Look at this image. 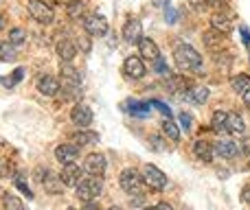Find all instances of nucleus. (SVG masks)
<instances>
[{
  "instance_id": "f257e3e1",
  "label": "nucleus",
  "mask_w": 250,
  "mask_h": 210,
  "mask_svg": "<svg viewBox=\"0 0 250 210\" xmlns=\"http://www.w3.org/2000/svg\"><path fill=\"white\" fill-rule=\"evenodd\" d=\"M173 57H176V64L180 70L200 73V68H202V57H200V53L195 51L193 46H189V44H178Z\"/></svg>"
},
{
  "instance_id": "f03ea898",
  "label": "nucleus",
  "mask_w": 250,
  "mask_h": 210,
  "mask_svg": "<svg viewBox=\"0 0 250 210\" xmlns=\"http://www.w3.org/2000/svg\"><path fill=\"white\" fill-rule=\"evenodd\" d=\"M75 189H77V197L82 199L83 204L95 202V199L101 195V191H104V180L97 177V175H88V177H83Z\"/></svg>"
},
{
  "instance_id": "7ed1b4c3",
  "label": "nucleus",
  "mask_w": 250,
  "mask_h": 210,
  "mask_svg": "<svg viewBox=\"0 0 250 210\" xmlns=\"http://www.w3.org/2000/svg\"><path fill=\"white\" fill-rule=\"evenodd\" d=\"M119 184L125 193L129 195H143L141 193V184H143V175H138L136 169H125V171L119 175Z\"/></svg>"
},
{
  "instance_id": "20e7f679",
  "label": "nucleus",
  "mask_w": 250,
  "mask_h": 210,
  "mask_svg": "<svg viewBox=\"0 0 250 210\" xmlns=\"http://www.w3.org/2000/svg\"><path fill=\"white\" fill-rule=\"evenodd\" d=\"M79 73L73 68V66H64L62 68V75H60V90H66L68 95H77L79 92Z\"/></svg>"
},
{
  "instance_id": "39448f33",
  "label": "nucleus",
  "mask_w": 250,
  "mask_h": 210,
  "mask_svg": "<svg viewBox=\"0 0 250 210\" xmlns=\"http://www.w3.org/2000/svg\"><path fill=\"white\" fill-rule=\"evenodd\" d=\"M83 29L88 35H105L108 33V20H105L101 13H90V16L83 18Z\"/></svg>"
},
{
  "instance_id": "423d86ee",
  "label": "nucleus",
  "mask_w": 250,
  "mask_h": 210,
  "mask_svg": "<svg viewBox=\"0 0 250 210\" xmlns=\"http://www.w3.org/2000/svg\"><path fill=\"white\" fill-rule=\"evenodd\" d=\"M143 182H145L147 186H151L154 191H160V189H165V184H167V175H165L158 167L147 164V167L143 169Z\"/></svg>"
},
{
  "instance_id": "0eeeda50",
  "label": "nucleus",
  "mask_w": 250,
  "mask_h": 210,
  "mask_svg": "<svg viewBox=\"0 0 250 210\" xmlns=\"http://www.w3.org/2000/svg\"><path fill=\"white\" fill-rule=\"evenodd\" d=\"M29 13H31V18H35L42 24H51L53 18H55L53 16V9L44 0H29Z\"/></svg>"
},
{
  "instance_id": "6e6552de",
  "label": "nucleus",
  "mask_w": 250,
  "mask_h": 210,
  "mask_svg": "<svg viewBox=\"0 0 250 210\" xmlns=\"http://www.w3.org/2000/svg\"><path fill=\"white\" fill-rule=\"evenodd\" d=\"M83 169L79 167L77 162H73V164H66L64 169H62V173H60V180H62V184L64 186H77L79 182L83 180Z\"/></svg>"
},
{
  "instance_id": "1a4fd4ad",
  "label": "nucleus",
  "mask_w": 250,
  "mask_h": 210,
  "mask_svg": "<svg viewBox=\"0 0 250 210\" xmlns=\"http://www.w3.org/2000/svg\"><path fill=\"white\" fill-rule=\"evenodd\" d=\"M123 39L127 44H138L143 39V24L136 18H129L123 26Z\"/></svg>"
},
{
  "instance_id": "9d476101",
  "label": "nucleus",
  "mask_w": 250,
  "mask_h": 210,
  "mask_svg": "<svg viewBox=\"0 0 250 210\" xmlns=\"http://www.w3.org/2000/svg\"><path fill=\"white\" fill-rule=\"evenodd\" d=\"M211 24H213V29L222 31V33H229L233 29V13L229 9H217L211 18Z\"/></svg>"
},
{
  "instance_id": "9b49d317",
  "label": "nucleus",
  "mask_w": 250,
  "mask_h": 210,
  "mask_svg": "<svg viewBox=\"0 0 250 210\" xmlns=\"http://www.w3.org/2000/svg\"><path fill=\"white\" fill-rule=\"evenodd\" d=\"M83 171H86L88 175L101 177L105 173V158L101 153H90L86 158V162H83Z\"/></svg>"
},
{
  "instance_id": "f8f14e48",
  "label": "nucleus",
  "mask_w": 250,
  "mask_h": 210,
  "mask_svg": "<svg viewBox=\"0 0 250 210\" xmlns=\"http://www.w3.org/2000/svg\"><path fill=\"white\" fill-rule=\"evenodd\" d=\"M145 64H143L141 57H127V59L123 61V73L127 75L129 79H141L143 75H145Z\"/></svg>"
},
{
  "instance_id": "ddd939ff",
  "label": "nucleus",
  "mask_w": 250,
  "mask_h": 210,
  "mask_svg": "<svg viewBox=\"0 0 250 210\" xmlns=\"http://www.w3.org/2000/svg\"><path fill=\"white\" fill-rule=\"evenodd\" d=\"M70 118H73V123L77 125V127H88V125L92 123V110L88 105L79 103L73 107V112H70Z\"/></svg>"
},
{
  "instance_id": "4468645a",
  "label": "nucleus",
  "mask_w": 250,
  "mask_h": 210,
  "mask_svg": "<svg viewBox=\"0 0 250 210\" xmlns=\"http://www.w3.org/2000/svg\"><path fill=\"white\" fill-rule=\"evenodd\" d=\"M55 158L60 160L62 164H73V162H77V158H79V147H75V145H60L55 149Z\"/></svg>"
},
{
  "instance_id": "2eb2a0df",
  "label": "nucleus",
  "mask_w": 250,
  "mask_h": 210,
  "mask_svg": "<svg viewBox=\"0 0 250 210\" xmlns=\"http://www.w3.org/2000/svg\"><path fill=\"white\" fill-rule=\"evenodd\" d=\"M138 53H141L145 59H149V61H154V59H158L160 57L158 46H156V42L154 39H149V38H143L141 42H138Z\"/></svg>"
},
{
  "instance_id": "dca6fc26",
  "label": "nucleus",
  "mask_w": 250,
  "mask_h": 210,
  "mask_svg": "<svg viewBox=\"0 0 250 210\" xmlns=\"http://www.w3.org/2000/svg\"><path fill=\"white\" fill-rule=\"evenodd\" d=\"M57 90H60V81H57L55 77L44 75V77L38 79V92H42V95H46V96H53Z\"/></svg>"
},
{
  "instance_id": "f3484780",
  "label": "nucleus",
  "mask_w": 250,
  "mask_h": 210,
  "mask_svg": "<svg viewBox=\"0 0 250 210\" xmlns=\"http://www.w3.org/2000/svg\"><path fill=\"white\" fill-rule=\"evenodd\" d=\"M75 55H77V46H75L70 39H62V42L57 44V57H60L62 61L70 64V61L75 59Z\"/></svg>"
},
{
  "instance_id": "a211bd4d",
  "label": "nucleus",
  "mask_w": 250,
  "mask_h": 210,
  "mask_svg": "<svg viewBox=\"0 0 250 210\" xmlns=\"http://www.w3.org/2000/svg\"><path fill=\"white\" fill-rule=\"evenodd\" d=\"M215 151L220 158H235V155L239 153V147L235 140H220L215 147Z\"/></svg>"
},
{
  "instance_id": "6ab92c4d",
  "label": "nucleus",
  "mask_w": 250,
  "mask_h": 210,
  "mask_svg": "<svg viewBox=\"0 0 250 210\" xmlns=\"http://www.w3.org/2000/svg\"><path fill=\"white\" fill-rule=\"evenodd\" d=\"M213 151L215 149H213L207 140H195L193 142V153L198 155L200 160H204V162H211L213 160Z\"/></svg>"
},
{
  "instance_id": "aec40b11",
  "label": "nucleus",
  "mask_w": 250,
  "mask_h": 210,
  "mask_svg": "<svg viewBox=\"0 0 250 210\" xmlns=\"http://www.w3.org/2000/svg\"><path fill=\"white\" fill-rule=\"evenodd\" d=\"M167 88L171 92H187V90H191L189 81H187L182 75H171V77H167Z\"/></svg>"
},
{
  "instance_id": "412c9836",
  "label": "nucleus",
  "mask_w": 250,
  "mask_h": 210,
  "mask_svg": "<svg viewBox=\"0 0 250 210\" xmlns=\"http://www.w3.org/2000/svg\"><path fill=\"white\" fill-rule=\"evenodd\" d=\"M40 182H42V186L46 189V193H51V195H57L60 193V175H53V173H48L46 171V175H42L40 177Z\"/></svg>"
},
{
  "instance_id": "4be33fe9",
  "label": "nucleus",
  "mask_w": 250,
  "mask_h": 210,
  "mask_svg": "<svg viewBox=\"0 0 250 210\" xmlns=\"http://www.w3.org/2000/svg\"><path fill=\"white\" fill-rule=\"evenodd\" d=\"M226 129H229L230 134H244L246 132V123H244V118L239 114H229V118H226Z\"/></svg>"
},
{
  "instance_id": "5701e85b",
  "label": "nucleus",
  "mask_w": 250,
  "mask_h": 210,
  "mask_svg": "<svg viewBox=\"0 0 250 210\" xmlns=\"http://www.w3.org/2000/svg\"><path fill=\"white\" fill-rule=\"evenodd\" d=\"M222 42H224V35H222V31L211 29V31H207V33H204V44H207L208 48H217Z\"/></svg>"
},
{
  "instance_id": "b1692460",
  "label": "nucleus",
  "mask_w": 250,
  "mask_h": 210,
  "mask_svg": "<svg viewBox=\"0 0 250 210\" xmlns=\"http://www.w3.org/2000/svg\"><path fill=\"white\" fill-rule=\"evenodd\" d=\"M230 88H233L235 92H239V95H244L250 88V77L248 75H237V77L230 79Z\"/></svg>"
},
{
  "instance_id": "393cba45",
  "label": "nucleus",
  "mask_w": 250,
  "mask_h": 210,
  "mask_svg": "<svg viewBox=\"0 0 250 210\" xmlns=\"http://www.w3.org/2000/svg\"><path fill=\"white\" fill-rule=\"evenodd\" d=\"M18 53H16V46L11 42H0V59L2 61H16Z\"/></svg>"
},
{
  "instance_id": "a878e982",
  "label": "nucleus",
  "mask_w": 250,
  "mask_h": 210,
  "mask_svg": "<svg viewBox=\"0 0 250 210\" xmlns=\"http://www.w3.org/2000/svg\"><path fill=\"white\" fill-rule=\"evenodd\" d=\"M66 11H68L70 18H82L83 11H86V4H83V0H68Z\"/></svg>"
},
{
  "instance_id": "bb28decb",
  "label": "nucleus",
  "mask_w": 250,
  "mask_h": 210,
  "mask_svg": "<svg viewBox=\"0 0 250 210\" xmlns=\"http://www.w3.org/2000/svg\"><path fill=\"white\" fill-rule=\"evenodd\" d=\"M187 99H191L193 103H204L208 99V90L207 88H191L187 90Z\"/></svg>"
},
{
  "instance_id": "cd10ccee",
  "label": "nucleus",
  "mask_w": 250,
  "mask_h": 210,
  "mask_svg": "<svg viewBox=\"0 0 250 210\" xmlns=\"http://www.w3.org/2000/svg\"><path fill=\"white\" fill-rule=\"evenodd\" d=\"M163 134L169 138V140H173V142H176L178 138H180V127H178L176 123H171V120L167 118V120H165V123H163Z\"/></svg>"
},
{
  "instance_id": "c85d7f7f",
  "label": "nucleus",
  "mask_w": 250,
  "mask_h": 210,
  "mask_svg": "<svg viewBox=\"0 0 250 210\" xmlns=\"http://www.w3.org/2000/svg\"><path fill=\"white\" fill-rule=\"evenodd\" d=\"M226 118H229V114H226V112H215V114H213V129H215V132H224L226 129Z\"/></svg>"
},
{
  "instance_id": "c756f323",
  "label": "nucleus",
  "mask_w": 250,
  "mask_h": 210,
  "mask_svg": "<svg viewBox=\"0 0 250 210\" xmlns=\"http://www.w3.org/2000/svg\"><path fill=\"white\" fill-rule=\"evenodd\" d=\"M75 140H77V145H90V142L99 140V134H95V132H79L77 136H75Z\"/></svg>"
},
{
  "instance_id": "7c9ffc66",
  "label": "nucleus",
  "mask_w": 250,
  "mask_h": 210,
  "mask_svg": "<svg viewBox=\"0 0 250 210\" xmlns=\"http://www.w3.org/2000/svg\"><path fill=\"white\" fill-rule=\"evenodd\" d=\"M127 110L136 116H145L149 112V103H141V101H129L127 103Z\"/></svg>"
},
{
  "instance_id": "2f4dec72",
  "label": "nucleus",
  "mask_w": 250,
  "mask_h": 210,
  "mask_svg": "<svg viewBox=\"0 0 250 210\" xmlns=\"http://www.w3.org/2000/svg\"><path fill=\"white\" fill-rule=\"evenodd\" d=\"M24 39H26L24 29H11L9 31V42L11 44H24Z\"/></svg>"
},
{
  "instance_id": "473e14b6",
  "label": "nucleus",
  "mask_w": 250,
  "mask_h": 210,
  "mask_svg": "<svg viewBox=\"0 0 250 210\" xmlns=\"http://www.w3.org/2000/svg\"><path fill=\"white\" fill-rule=\"evenodd\" d=\"M4 208L7 210H22V202L18 197H13V195H4Z\"/></svg>"
},
{
  "instance_id": "72a5a7b5",
  "label": "nucleus",
  "mask_w": 250,
  "mask_h": 210,
  "mask_svg": "<svg viewBox=\"0 0 250 210\" xmlns=\"http://www.w3.org/2000/svg\"><path fill=\"white\" fill-rule=\"evenodd\" d=\"M22 77H24V68H16V73H13V77H11V79H2V77H0V83H7V86H13V83H18Z\"/></svg>"
},
{
  "instance_id": "f704fd0d",
  "label": "nucleus",
  "mask_w": 250,
  "mask_h": 210,
  "mask_svg": "<svg viewBox=\"0 0 250 210\" xmlns=\"http://www.w3.org/2000/svg\"><path fill=\"white\" fill-rule=\"evenodd\" d=\"M154 73H158V75H167V73H169L167 61L163 59V55H160L158 59H154Z\"/></svg>"
},
{
  "instance_id": "c9c22d12",
  "label": "nucleus",
  "mask_w": 250,
  "mask_h": 210,
  "mask_svg": "<svg viewBox=\"0 0 250 210\" xmlns=\"http://www.w3.org/2000/svg\"><path fill=\"white\" fill-rule=\"evenodd\" d=\"M149 105H154L156 107V110H158V112H163V114L165 116H167V118H171V110H169V107H167V103H163V101H149Z\"/></svg>"
},
{
  "instance_id": "e433bc0d",
  "label": "nucleus",
  "mask_w": 250,
  "mask_h": 210,
  "mask_svg": "<svg viewBox=\"0 0 250 210\" xmlns=\"http://www.w3.org/2000/svg\"><path fill=\"white\" fill-rule=\"evenodd\" d=\"M180 123H182V129H191V123H193V116L182 112L180 114Z\"/></svg>"
},
{
  "instance_id": "4c0bfd02",
  "label": "nucleus",
  "mask_w": 250,
  "mask_h": 210,
  "mask_svg": "<svg viewBox=\"0 0 250 210\" xmlns=\"http://www.w3.org/2000/svg\"><path fill=\"white\" fill-rule=\"evenodd\" d=\"M16 186L22 191V193L26 195V197H33V193H31V191H29V186H26L24 182H22V177H16Z\"/></svg>"
},
{
  "instance_id": "58836bf2",
  "label": "nucleus",
  "mask_w": 250,
  "mask_h": 210,
  "mask_svg": "<svg viewBox=\"0 0 250 210\" xmlns=\"http://www.w3.org/2000/svg\"><path fill=\"white\" fill-rule=\"evenodd\" d=\"M149 147L156 151H163V142H160L158 136H149Z\"/></svg>"
},
{
  "instance_id": "ea45409f",
  "label": "nucleus",
  "mask_w": 250,
  "mask_h": 210,
  "mask_svg": "<svg viewBox=\"0 0 250 210\" xmlns=\"http://www.w3.org/2000/svg\"><path fill=\"white\" fill-rule=\"evenodd\" d=\"M165 16H167V22H169V24H173V22H176L178 20V11H173V9H165Z\"/></svg>"
},
{
  "instance_id": "a19ab883",
  "label": "nucleus",
  "mask_w": 250,
  "mask_h": 210,
  "mask_svg": "<svg viewBox=\"0 0 250 210\" xmlns=\"http://www.w3.org/2000/svg\"><path fill=\"white\" fill-rule=\"evenodd\" d=\"M189 4L195 9V11H200V9H204L208 2H207V0H189Z\"/></svg>"
},
{
  "instance_id": "79ce46f5",
  "label": "nucleus",
  "mask_w": 250,
  "mask_h": 210,
  "mask_svg": "<svg viewBox=\"0 0 250 210\" xmlns=\"http://www.w3.org/2000/svg\"><path fill=\"white\" fill-rule=\"evenodd\" d=\"M82 210H104V208H101L97 202H86V204H83V208H82Z\"/></svg>"
},
{
  "instance_id": "37998d69",
  "label": "nucleus",
  "mask_w": 250,
  "mask_h": 210,
  "mask_svg": "<svg viewBox=\"0 0 250 210\" xmlns=\"http://www.w3.org/2000/svg\"><path fill=\"white\" fill-rule=\"evenodd\" d=\"M147 210H171V206H169V204H165V202H160V204H156V206H151Z\"/></svg>"
},
{
  "instance_id": "c03bdc74",
  "label": "nucleus",
  "mask_w": 250,
  "mask_h": 210,
  "mask_svg": "<svg viewBox=\"0 0 250 210\" xmlns=\"http://www.w3.org/2000/svg\"><path fill=\"white\" fill-rule=\"evenodd\" d=\"M239 31H242V38H244V44H250V33H248V29H246V26H242V29H239Z\"/></svg>"
},
{
  "instance_id": "a18cd8bd",
  "label": "nucleus",
  "mask_w": 250,
  "mask_h": 210,
  "mask_svg": "<svg viewBox=\"0 0 250 210\" xmlns=\"http://www.w3.org/2000/svg\"><path fill=\"white\" fill-rule=\"evenodd\" d=\"M242 99H244V103H246V107H250V88L242 95Z\"/></svg>"
},
{
  "instance_id": "49530a36",
  "label": "nucleus",
  "mask_w": 250,
  "mask_h": 210,
  "mask_svg": "<svg viewBox=\"0 0 250 210\" xmlns=\"http://www.w3.org/2000/svg\"><path fill=\"white\" fill-rule=\"evenodd\" d=\"M154 4H156V7H167L169 0H154Z\"/></svg>"
},
{
  "instance_id": "de8ad7c7",
  "label": "nucleus",
  "mask_w": 250,
  "mask_h": 210,
  "mask_svg": "<svg viewBox=\"0 0 250 210\" xmlns=\"http://www.w3.org/2000/svg\"><path fill=\"white\" fill-rule=\"evenodd\" d=\"M244 202H248V204H250V186H248L246 191H244Z\"/></svg>"
},
{
  "instance_id": "09e8293b",
  "label": "nucleus",
  "mask_w": 250,
  "mask_h": 210,
  "mask_svg": "<svg viewBox=\"0 0 250 210\" xmlns=\"http://www.w3.org/2000/svg\"><path fill=\"white\" fill-rule=\"evenodd\" d=\"M4 26V18H2V13H0V29Z\"/></svg>"
},
{
  "instance_id": "8fccbe9b",
  "label": "nucleus",
  "mask_w": 250,
  "mask_h": 210,
  "mask_svg": "<svg viewBox=\"0 0 250 210\" xmlns=\"http://www.w3.org/2000/svg\"><path fill=\"white\" fill-rule=\"evenodd\" d=\"M110 210H121V208H110Z\"/></svg>"
},
{
  "instance_id": "3c124183",
  "label": "nucleus",
  "mask_w": 250,
  "mask_h": 210,
  "mask_svg": "<svg viewBox=\"0 0 250 210\" xmlns=\"http://www.w3.org/2000/svg\"><path fill=\"white\" fill-rule=\"evenodd\" d=\"M66 210H75V208H66Z\"/></svg>"
}]
</instances>
